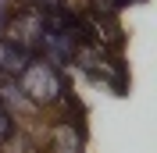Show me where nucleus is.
<instances>
[{"mask_svg": "<svg viewBox=\"0 0 157 153\" xmlns=\"http://www.w3.org/2000/svg\"><path fill=\"white\" fill-rule=\"evenodd\" d=\"M18 86H21V93L29 96L32 103H39V107H50V103H57V100H64V75H61L57 64H50L47 57H32L29 64L21 68Z\"/></svg>", "mask_w": 157, "mask_h": 153, "instance_id": "1", "label": "nucleus"}, {"mask_svg": "<svg viewBox=\"0 0 157 153\" xmlns=\"http://www.w3.org/2000/svg\"><path fill=\"white\" fill-rule=\"evenodd\" d=\"M7 39L14 47H21L25 54H39V43H43V14L32 11V7L18 11L7 21Z\"/></svg>", "mask_w": 157, "mask_h": 153, "instance_id": "2", "label": "nucleus"}, {"mask_svg": "<svg viewBox=\"0 0 157 153\" xmlns=\"http://www.w3.org/2000/svg\"><path fill=\"white\" fill-rule=\"evenodd\" d=\"M50 153H82V132L71 121H61L50 128Z\"/></svg>", "mask_w": 157, "mask_h": 153, "instance_id": "3", "label": "nucleus"}, {"mask_svg": "<svg viewBox=\"0 0 157 153\" xmlns=\"http://www.w3.org/2000/svg\"><path fill=\"white\" fill-rule=\"evenodd\" d=\"M29 61H32V54H25L21 47H14L7 36H0V71H4V75H14V78H18L21 68L29 64Z\"/></svg>", "mask_w": 157, "mask_h": 153, "instance_id": "4", "label": "nucleus"}, {"mask_svg": "<svg viewBox=\"0 0 157 153\" xmlns=\"http://www.w3.org/2000/svg\"><path fill=\"white\" fill-rule=\"evenodd\" d=\"M11 132H14V121H11V114L4 110V103H0V143H7Z\"/></svg>", "mask_w": 157, "mask_h": 153, "instance_id": "5", "label": "nucleus"}, {"mask_svg": "<svg viewBox=\"0 0 157 153\" xmlns=\"http://www.w3.org/2000/svg\"><path fill=\"white\" fill-rule=\"evenodd\" d=\"M121 4H128V0H121Z\"/></svg>", "mask_w": 157, "mask_h": 153, "instance_id": "6", "label": "nucleus"}]
</instances>
